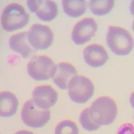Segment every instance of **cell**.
<instances>
[{"label": "cell", "mask_w": 134, "mask_h": 134, "mask_svg": "<svg viewBox=\"0 0 134 134\" xmlns=\"http://www.w3.org/2000/svg\"><path fill=\"white\" fill-rule=\"evenodd\" d=\"M106 42L112 52L119 56L127 55L134 46L133 38L130 32L119 26L109 27Z\"/></svg>", "instance_id": "1"}, {"label": "cell", "mask_w": 134, "mask_h": 134, "mask_svg": "<svg viewBox=\"0 0 134 134\" xmlns=\"http://www.w3.org/2000/svg\"><path fill=\"white\" fill-rule=\"evenodd\" d=\"M89 108L96 122L101 126H108L112 124L118 114L115 102L108 96L98 98Z\"/></svg>", "instance_id": "2"}, {"label": "cell", "mask_w": 134, "mask_h": 134, "mask_svg": "<svg viewBox=\"0 0 134 134\" xmlns=\"http://www.w3.org/2000/svg\"><path fill=\"white\" fill-rule=\"evenodd\" d=\"M29 19V14L21 5L13 3L4 9L1 23L4 30L12 32L24 27L28 24Z\"/></svg>", "instance_id": "3"}, {"label": "cell", "mask_w": 134, "mask_h": 134, "mask_svg": "<svg viewBox=\"0 0 134 134\" xmlns=\"http://www.w3.org/2000/svg\"><path fill=\"white\" fill-rule=\"evenodd\" d=\"M56 65L47 56L40 55L33 56L27 64L28 74L37 81L48 80L54 76Z\"/></svg>", "instance_id": "4"}, {"label": "cell", "mask_w": 134, "mask_h": 134, "mask_svg": "<svg viewBox=\"0 0 134 134\" xmlns=\"http://www.w3.org/2000/svg\"><path fill=\"white\" fill-rule=\"evenodd\" d=\"M68 94L75 103L84 104L93 95L94 87L92 81L86 76L76 75L69 81L68 86Z\"/></svg>", "instance_id": "5"}, {"label": "cell", "mask_w": 134, "mask_h": 134, "mask_svg": "<svg viewBox=\"0 0 134 134\" xmlns=\"http://www.w3.org/2000/svg\"><path fill=\"white\" fill-rule=\"evenodd\" d=\"M50 111L41 109L35 105L32 99L24 104L21 113L23 122L27 126L39 128L45 125L50 119Z\"/></svg>", "instance_id": "6"}, {"label": "cell", "mask_w": 134, "mask_h": 134, "mask_svg": "<svg viewBox=\"0 0 134 134\" xmlns=\"http://www.w3.org/2000/svg\"><path fill=\"white\" fill-rule=\"evenodd\" d=\"M53 34L48 26L34 24L27 32V38L30 44L36 50H44L52 44Z\"/></svg>", "instance_id": "7"}, {"label": "cell", "mask_w": 134, "mask_h": 134, "mask_svg": "<svg viewBox=\"0 0 134 134\" xmlns=\"http://www.w3.org/2000/svg\"><path fill=\"white\" fill-rule=\"evenodd\" d=\"M97 29V24L94 19L84 18L74 26L72 32V41L78 45L83 44L95 35Z\"/></svg>", "instance_id": "8"}, {"label": "cell", "mask_w": 134, "mask_h": 134, "mask_svg": "<svg viewBox=\"0 0 134 134\" xmlns=\"http://www.w3.org/2000/svg\"><path fill=\"white\" fill-rule=\"evenodd\" d=\"M27 4L30 11L35 13L40 20L49 22L55 19L58 14V8L54 1L37 0L27 1Z\"/></svg>", "instance_id": "9"}, {"label": "cell", "mask_w": 134, "mask_h": 134, "mask_svg": "<svg viewBox=\"0 0 134 134\" xmlns=\"http://www.w3.org/2000/svg\"><path fill=\"white\" fill-rule=\"evenodd\" d=\"M33 100L39 108L47 110L57 102L58 95L55 89L50 85L37 86L32 93Z\"/></svg>", "instance_id": "10"}, {"label": "cell", "mask_w": 134, "mask_h": 134, "mask_svg": "<svg viewBox=\"0 0 134 134\" xmlns=\"http://www.w3.org/2000/svg\"><path fill=\"white\" fill-rule=\"evenodd\" d=\"M83 57L86 63L94 68L102 66L109 59L108 54L102 46L92 44L85 48Z\"/></svg>", "instance_id": "11"}, {"label": "cell", "mask_w": 134, "mask_h": 134, "mask_svg": "<svg viewBox=\"0 0 134 134\" xmlns=\"http://www.w3.org/2000/svg\"><path fill=\"white\" fill-rule=\"evenodd\" d=\"M77 74V70L73 65L66 62H61L56 65L53 81L60 89L66 90L71 79Z\"/></svg>", "instance_id": "12"}, {"label": "cell", "mask_w": 134, "mask_h": 134, "mask_svg": "<svg viewBox=\"0 0 134 134\" xmlns=\"http://www.w3.org/2000/svg\"><path fill=\"white\" fill-rule=\"evenodd\" d=\"M10 48L24 58L29 57L35 52L27 38V32H20L12 35L9 40Z\"/></svg>", "instance_id": "13"}, {"label": "cell", "mask_w": 134, "mask_h": 134, "mask_svg": "<svg viewBox=\"0 0 134 134\" xmlns=\"http://www.w3.org/2000/svg\"><path fill=\"white\" fill-rule=\"evenodd\" d=\"M0 115L2 117L7 118L14 115L17 111L19 101L13 93L3 91L0 94Z\"/></svg>", "instance_id": "14"}, {"label": "cell", "mask_w": 134, "mask_h": 134, "mask_svg": "<svg viewBox=\"0 0 134 134\" xmlns=\"http://www.w3.org/2000/svg\"><path fill=\"white\" fill-rule=\"evenodd\" d=\"M62 5L64 11L72 18H77L83 15L86 10V1L63 0Z\"/></svg>", "instance_id": "15"}, {"label": "cell", "mask_w": 134, "mask_h": 134, "mask_svg": "<svg viewBox=\"0 0 134 134\" xmlns=\"http://www.w3.org/2000/svg\"><path fill=\"white\" fill-rule=\"evenodd\" d=\"M88 5L93 14L97 16H103L111 12L114 7V1L91 0L88 3Z\"/></svg>", "instance_id": "16"}, {"label": "cell", "mask_w": 134, "mask_h": 134, "mask_svg": "<svg viewBox=\"0 0 134 134\" xmlns=\"http://www.w3.org/2000/svg\"><path fill=\"white\" fill-rule=\"evenodd\" d=\"M79 122L83 128L87 131H95L101 126L96 122L89 107L83 109L80 113Z\"/></svg>", "instance_id": "17"}, {"label": "cell", "mask_w": 134, "mask_h": 134, "mask_svg": "<svg viewBox=\"0 0 134 134\" xmlns=\"http://www.w3.org/2000/svg\"><path fill=\"white\" fill-rule=\"evenodd\" d=\"M55 134H79V129L75 123L69 120H65L57 124Z\"/></svg>", "instance_id": "18"}, {"label": "cell", "mask_w": 134, "mask_h": 134, "mask_svg": "<svg viewBox=\"0 0 134 134\" xmlns=\"http://www.w3.org/2000/svg\"><path fill=\"white\" fill-rule=\"evenodd\" d=\"M116 134H134V126L130 123H126L121 125Z\"/></svg>", "instance_id": "19"}, {"label": "cell", "mask_w": 134, "mask_h": 134, "mask_svg": "<svg viewBox=\"0 0 134 134\" xmlns=\"http://www.w3.org/2000/svg\"><path fill=\"white\" fill-rule=\"evenodd\" d=\"M130 101L131 105L134 109V91L131 94Z\"/></svg>", "instance_id": "20"}, {"label": "cell", "mask_w": 134, "mask_h": 134, "mask_svg": "<svg viewBox=\"0 0 134 134\" xmlns=\"http://www.w3.org/2000/svg\"><path fill=\"white\" fill-rule=\"evenodd\" d=\"M15 134H34L31 131L27 130L20 131L16 133Z\"/></svg>", "instance_id": "21"}, {"label": "cell", "mask_w": 134, "mask_h": 134, "mask_svg": "<svg viewBox=\"0 0 134 134\" xmlns=\"http://www.w3.org/2000/svg\"><path fill=\"white\" fill-rule=\"evenodd\" d=\"M130 9L131 14L134 16V1H131V2Z\"/></svg>", "instance_id": "22"}, {"label": "cell", "mask_w": 134, "mask_h": 134, "mask_svg": "<svg viewBox=\"0 0 134 134\" xmlns=\"http://www.w3.org/2000/svg\"><path fill=\"white\" fill-rule=\"evenodd\" d=\"M132 27H133V30L134 32V20L133 21V25H132Z\"/></svg>", "instance_id": "23"}, {"label": "cell", "mask_w": 134, "mask_h": 134, "mask_svg": "<svg viewBox=\"0 0 134 134\" xmlns=\"http://www.w3.org/2000/svg\"></svg>", "instance_id": "24"}]
</instances>
